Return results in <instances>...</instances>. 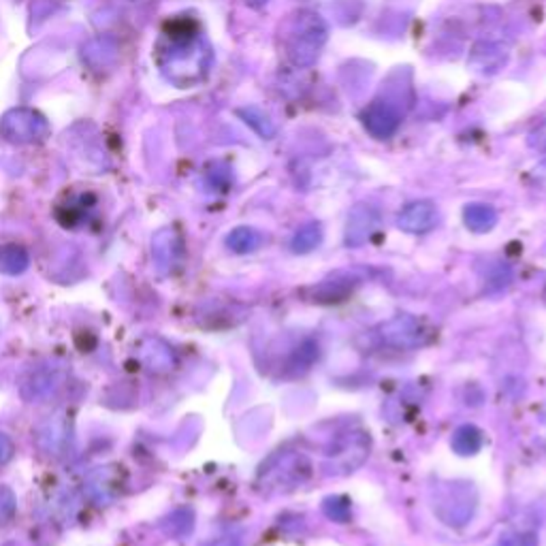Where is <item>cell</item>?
Wrapping results in <instances>:
<instances>
[{
  "label": "cell",
  "instance_id": "cell-1",
  "mask_svg": "<svg viewBox=\"0 0 546 546\" xmlns=\"http://www.w3.org/2000/svg\"><path fill=\"white\" fill-rule=\"evenodd\" d=\"M478 506V491L468 480H438L432 487V508L449 527H466Z\"/></svg>",
  "mask_w": 546,
  "mask_h": 546
},
{
  "label": "cell",
  "instance_id": "cell-2",
  "mask_svg": "<svg viewBox=\"0 0 546 546\" xmlns=\"http://www.w3.org/2000/svg\"><path fill=\"white\" fill-rule=\"evenodd\" d=\"M327 24L314 11H301L290 22V31L287 39L288 58L297 67H310L316 62L323 45L327 43Z\"/></svg>",
  "mask_w": 546,
  "mask_h": 546
},
{
  "label": "cell",
  "instance_id": "cell-3",
  "mask_svg": "<svg viewBox=\"0 0 546 546\" xmlns=\"http://www.w3.org/2000/svg\"><path fill=\"white\" fill-rule=\"evenodd\" d=\"M310 474L312 463L305 455L295 450H280L267 461V466H263L259 478L263 480L265 489L280 493L304 485V482L310 478Z\"/></svg>",
  "mask_w": 546,
  "mask_h": 546
},
{
  "label": "cell",
  "instance_id": "cell-4",
  "mask_svg": "<svg viewBox=\"0 0 546 546\" xmlns=\"http://www.w3.org/2000/svg\"><path fill=\"white\" fill-rule=\"evenodd\" d=\"M369 455V433L365 432H348L341 433L338 442L331 446L327 452V468L329 474L346 476L361 468L365 459Z\"/></svg>",
  "mask_w": 546,
  "mask_h": 546
},
{
  "label": "cell",
  "instance_id": "cell-5",
  "mask_svg": "<svg viewBox=\"0 0 546 546\" xmlns=\"http://www.w3.org/2000/svg\"><path fill=\"white\" fill-rule=\"evenodd\" d=\"M378 338L385 346L397 348V350H412V348L427 344L429 331L412 314H397L391 321L378 327Z\"/></svg>",
  "mask_w": 546,
  "mask_h": 546
},
{
  "label": "cell",
  "instance_id": "cell-6",
  "mask_svg": "<svg viewBox=\"0 0 546 546\" xmlns=\"http://www.w3.org/2000/svg\"><path fill=\"white\" fill-rule=\"evenodd\" d=\"M0 131L9 141L15 143H32L41 141L48 135V122L31 109H15L5 115L0 122Z\"/></svg>",
  "mask_w": 546,
  "mask_h": 546
},
{
  "label": "cell",
  "instance_id": "cell-7",
  "mask_svg": "<svg viewBox=\"0 0 546 546\" xmlns=\"http://www.w3.org/2000/svg\"><path fill=\"white\" fill-rule=\"evenodd\" d=\"M380 212L369 203H357L348 214L344 241L348 248H361L368 243L371 237L380 229Z\"/></svg>",
  "mask_w": 546,
  "mask_h": 546
},
{
  "label": "cell",
  "instance_id": "cell-8",
  "mask_svg": "<svg viewBox=\"0 0 546 546\" xmlns=\"http://www.w3.org/2000/svg\"><path fill=\"white\" fill-rule=\"evenodd\" d=\"M361 120L371 137L391 139L399 129L402 114H399V109L395 107L391 101H382V98H378V101H374L368 109H365Z\"/></svg>",
  "mask_w": 546,
  "mask_h": 546
},
{
  "label": "cell",
  "instance_id": "cell-9",
  "mask_svg": "<svg viewBox=\"0 0 546 546\" xmlns=\"http://www.w3.org/2000/svg\"><path fill=\"white\" fill-rule=\"evenodd\" d=\"M438 224V207L433 201L408 203L397 216V226L405 233L423 235Z\"/></svg>",
  "mask_w": 546,
  "mask_h": 546
},
{
  "label": "cell",
  "instance_id": "cell-10",
  "mask_svg": "<svg viewBox=\"0 0 546 546\" xmlns=\"http://www.w3.org/2000/svg\"><path fill=\"white\" fill-rule=\"evenodd\" d=\"M357 284L359 280L352 276H333L314 288V301H318V304H340L348 295H352Z\"/></svg>",
  "mask_w": 546,
  "mask_h": 546
},
{
  "label": "cell",
  "instance_id": "cell-11",
  "mask_svg": "<svg viewBox=\"0 0 546 546\" xmlns=\"http://www.w3.org/2000/svg\"><path fill=\"white\" fill-rule=\"evenodd\" d=\"M463 223L474 233H489L497 224V212L487 203H472L463 209Z\"/></svg>",
  "mask_w": 546,
  "mask_h": 546
},
{
  "label": "cell",
  "instance_id": "cell-12",
  "mask_svg": "<svg viewBox=\"0 0 546 546\" xmlns=\"http://www.w3.org/2000/svg\"><path fill=\"white\" fill-rule=\"evenodd\" d=\"M482 444H485V433H482L476 425H469V423L457 427L450 440L452 450L461 457L476 455V452L482 449Z\"/></svg>",
  "mask_w": 546,
  "mask_h": 546
},
{
  "label": "cell",
  "instance_id": "cell-13",
  "mask_svg": "<svg viewBox=\"0 0 546 546\" xmlns=\"http://www.w3.org/2000/svg\"><path fill=\"white\" fill-rule=\"evenodd\" d=\"M28 263H31V257L22 246H15V243L0 246V273L20 276L28 269Z\"/></svg>",
  "mask_w": 546,
  "mask_h": 546
},
{
  "label": "cell",
  "instance_id": "cell-14",
  "mask_svg": "<svg viewBox=\"0 0 546 546\" xmlns=\"http://www.w3.org/2000/svg\"><path fill=\"white\" fill-rule=\"evenodd\" d=\"M152 252L160 269H171V267L177 263V254H179L177 235L171 233V231H165V233L156 235Z\"/></svg>",
  "mask_w": 546,
  "mask_h": 546
},
{
  "label": "cell",
  "instance_id": "cell-15",
  "mask_svg": "<svg viewBox=\"0 0 546 546\" xmlns=\"http://www.w3.org/2000/svg\"><path fill=\"white\" fill-rule=\"evenodd\" d=\"M323 243V226L318 223H307L299 226L297 233L290 240V250L295 254H310Z\"/></svg>",
  "mask_w": 546,
  "mask_h": 546
},
{
  "label": "cell",
  "instance_id": "cell-16",
  "mask_svg": "<svg viewBox=\"0 0 546 546\" xmlns=\"http://www.w3.org/2000/svg\"><path fill=\"white\" fill-rule=\"evenodd\" d=\"M263 243V235L259 231L250 229V226H237L235 231H231L226 237V246H229L237 254H250L254 250L260 248Z\"/></svg>",
  "mask_w": 546,
  "mask_h": 546
},
{
  "label": "cell",
  "instance_id": "cell-17",
  "mask_svg": "<svg viewBox=\"0 0 546 546\" xmlns=\"http://www.w3.org/2000/svg\"><path fill=\"white\" fill-rule=\"evenodd\" d=\"M193 525H195L193 510L182 508V510H176L171 516H167L165 523H162V530H165L173 538H184L193 532Z\"/></svg>",
  "mask_w": 546,
  "mask_h": 546
},
{
  "label": "cell",
  "instance_id": "cell-18",
  "mask_svg": "<svg viewBox=\"0 0 546 546\" xmlns=\"http://www.w3.org/2000/svg\"><path fill=\"white\" fill-rule=\"evenodd\" d=\"M240 115L243 118V122H246L248 126H252V129L257 131L263 139L276 137V124H273V122L269 120V115H267L265 112H260V109H257V107H246V109H240Z\"/></svg>",
  "mask_w": 546,
  "mask_h": 546
},
{
  "label": "cell",
  "instance_id": "cell-19",
  "mask_svg": "<svg viewBox=\"0 0 546 546\" xmlns=\"http://www.w3.org/2000/svg\"><path fill=\"white\" fill-rule=\"evenodd\" d=\"M318 359V344L314 340H304L297 350H295L293 359L288 361V368L295 369V374L310 369V365Z\"/></svg>",
  "mask_w": 546,
  "mask_h": 546
},
{
  "label": "cell",
  "instance_id": "cell-20",
  "mask_svg": "<svg viewBox=\"0 0 546 546\" xmlns=\"http://www.w3.org/2000/svg\"><path fill=\"white\" fill-rule=\"evenodd\" d=\"M323 510H324V514H327L329 519L335 523H348L352 516L350 502H348V497H344V496L327 497L323 502Z\"/></svg>",
  "mask_w": 546,
  "mask_h": 546
},
{
  "label": "cell",
  "instance_id": "cell-21",
  "mask_svg": "<svg viewBox=\"0 0 546 546\" xmlns=\"http://www.w3.org/2000/svg\"><path fill=\"white\" fill-rule=\"evenodd\" d=\"M15 513V497L14 493L9 489H5V487H0V525L3 523H7L11 516Z\"/></svg>",
  "mask_w": 546,
  "mask_h": 546
},
{
  "label": "cell",
  "instance_id": "cell-22",
  "mask_svg": "<svg viewBox=\"0 0 546 546\" xmlns=\"http://www.w3.org/2000/svg\"><path fill=\"white\" fill-rule=\"evenodd\" d=\"M527 143H530V148L536 150V152L546 154V120L530 132V139H527Z\"/></svg>",
  "mask_w": 546,
  "mask_h": 546
},
{
  "label": "cell",
  "instance_id": "cell-23",
  "mask_svg": "<svg viewBox=\"0 0 546 546\" xmlns=\"http://www.w3.org/2000/svg\"><path fill=\"white\" fill-rule=\"evenodd\" d=\"M14 450H15V446H14V442H11L9 435L0 433V466H5V463L14 457Z\"/></svg>",
  "mask_w": 546,
  "mask_h": 546
},
{
  "label": "cell",
  "instance_id": "cell-24",
  "mask_svg": "<svg viewBox=\"0 0 546 546\" xmlns=\"http://www.w3.org/2000/svg\"><path fill=\"white\" fill-rule=\"evenodd\" d=\"M267 3H269V0H246L248 7H252V9H263Z\"/></svg>",
  "mask_w": 546,
  "mask_h": 546
}]
</instances>
